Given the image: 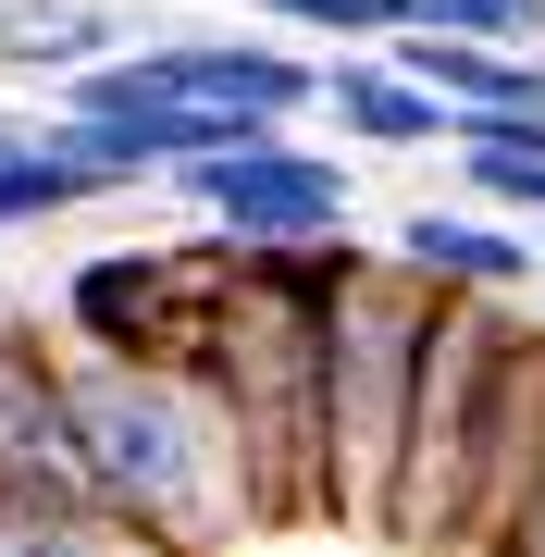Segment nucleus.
<instances>
[{
  "mask_svg": "<svg viewBox=\"0 0 545 557\" xmlns=\"http://www.w3.org/2000/svg\"><path fill=\"white\" fill-rule=\"evenodd\" d=\"M174 186L199 199V223H236V236H335L347 223V161L298 149V124H236L223 149L174 161Z\"/></svg>",
  "mask_w": 545,
  "mask_h": 557,
  "instance_id": "obj_4",
  "label": "nucleus"
},
{
  "mask_svg": "<svg viewBox=\"0 0 545 557\" xmlns=\"http://www.w3.org/2000/svg\"><path fill=\"white\" fill-rule=\"evenodd\" d=\"M137 38V13L124 0H0V75H75V62H100Z\"/></svg>",
  "mask_w": 545,
  "mask_h": 557,
  "instance_id": "obj_9",
  "label": "nucleus"
},
{
  "mask_svg": "<svg viewBox=\"0 0 545 557\" xmlns=\"http://www.w3.org/2000/svg\"><path fill=\"white\" fill-rule=\"evenodd\" d=\"M508 335H521V298H434L422 384H409V434H397L384 545H471V458H484V409H496Z\"/></svg>",
  "mask_w": 545,
  "mask_h": 557,
  "instance_id": "obj_3",
  "label": "nucleus"
},
{
  "mask_svg": "<svg viewBox=\"0 0 545 557\" xmlns=\"http://www.w3.org/2000/svg\"><path fill=\"white\" fill-rule=\"evenodd\" d=\"M323 112H335V137L347 149H459V100L446 87H422L409 62H335L323 75Z\"/></svg>",
  "mask_w": 545,
  "mask_h": 557,
  "instance_id": "obj_8",
  "label": "nucleus"
},
{
  "mask_svg": "<svg viewBox=\"0 0 545 557\" xmlns=\"http://www.w3.org/2000/svg\"><path fill=\"white\" fill-rule=\"evenodd\" d=\"M434 298L397 248L347 260L335 310H323V520L335 533H384L397 508V434H409V384H422Z\"/></svg>",
  "mask_w": 545,
  "mask_h": 557,
  "instance_id": "obj_2",
  "label": "nucleus"
},
{
  "mask_svg": "<svg viewBox=\"0 0 545 557\" xmlns=\"http://www.w3.org/2000/svg\"><path fill=\"white\" fill-rule=\"evenodd\" d=\"M87 199H100V174L62 149V124L0 112V236H25V223H62V211H87Z\"/></svg>",
  "mask_w": 545,
  "mask_h": 557,
  "instance_id": "obj_10",
  "label": "nucleus"
},
{
  "mask_svg": "<svg viewBox=\"0 0 545 557\" xmlns=\"http://www.w3.org/2000/svg\"><path fill=\"white\" fill-rule=\"evenodd\" d=\"M521 545H545V483H533V520H521Z\"/></svg>",
  "mask_w": 545,
  "mask_h": 557,
  "instance_id": "obj_13",
  "label": "nucleus"
},
{
  "mask_svg": "<svg viewBox=\"0 0 545 557\" xmlns=\"http://www.w3.org/2000/svg\"><path fill=\"white\" fill-rule=\"evenodd\" d=\"M0 310H13V285H0Z\"/></svg>",
  "mask_w": 545,
  "mask_h": 557,
  "instance_id": "obj_15",
  "label": "nucleus"
},
{
  "mask_svg": "<svg viewBox=\"0 0 545 557\" xmlns=\"http://www.w3.org/2000/svg\"><path fill=\"white\" fill-rule=\"evenodd\" d=\"M459 174L471 199L545 223V112H459Z\"/></svg>",
  "mask_w": 545,
  "mask_h": 557,
  "instance_id": "obj_11",
  "label": "nucleus"
},
{
  "mask_svg": "<svg viewBox=\"0 0 545 557\" xmlns=\"http://www.w3.org/2000/svg\"><path fill=\"white\" fill-rule=\"evenodd\" d=\"M545 483V322H521L496 359V409H484V458H471V545H521Z\"/></svg>",
  "mask_w": 545,
  "mask_h": 557,
  "instance_id": "obj_5",
  "label": "nucleus"
},
{
  "mask_svg": "<svg viewBox=\"0 0 545 557\" xmlns=\"http://www.w3.org/2000/svg\"><path fill=\"white\" fill-rule=\"evenodd\" d=\"M533 322H545V285H533Z\"/></svg>",
  "mask_w": 545,
  "mask_h": 557,
  "instance_id": "obj_14",
  "label": "nucleus"
},
{
  "mask_svg": "<svg viewBox=\"0 0 545 557\" xmlns=\"http://www.w3.org/2000/svg\"><path fill=\"white\" fill-rule=\"evenodd\" d=\"M162 62H174L186 100H211L236 124H298L310 100H323V62H285L273 38H174Z\"/></svg>",
  "mask_w": 545,
  "mask_h": 557,
  "instance_id": "obj_7",
  "label": "nucleus"
},
{
  "mask_svg": "<svg viewBox=\"0 0 545 557\" xmlns=\"http://www.w3.org/2000/svg\"><path fill=\"white\" fill-rule=\"evenodd\" d=\"M384 248H397L409 260V273H422V285H446V298H533V285H545V236H533V223L521 211H397V236H384Z\"/></svg>",
  "mask_w": 545,
  "mask_h": 557,
  "instance_id": "obj_6",
  "label": "nucleus"
},
{
  "mask_svg": "<svg viewBox=\"0 0 545 557\" xmlns=\"http://www.w3.org/2000/svg\"><path fill=\"white\" fill-rule=\"evenodd\" d=\"M62 458L124 533H236L248 520L236 434H223L211 384L174 372V359L75 347L62 359Z\"/></svg>",
  "mask_w": 545,
  "mask_h": 557,
  "instance_id": "obj_1",
  "label": "nucleus"
},
{
  "mask_svg": "<svg viewBox=\"0 0 545 557\" xmlns=\"http://www.w3.org/2000/svg\"><path fill=\"white\" fill-rule=\"evenodd\" d=\"M273 25H310V38H397L409 0H261Z\"/></svg>",
  "mask_w": 545,
  "mask_h": 557,
  "instance_id": "obj_12",
  "label": "nucleus"
}]
</instances>
